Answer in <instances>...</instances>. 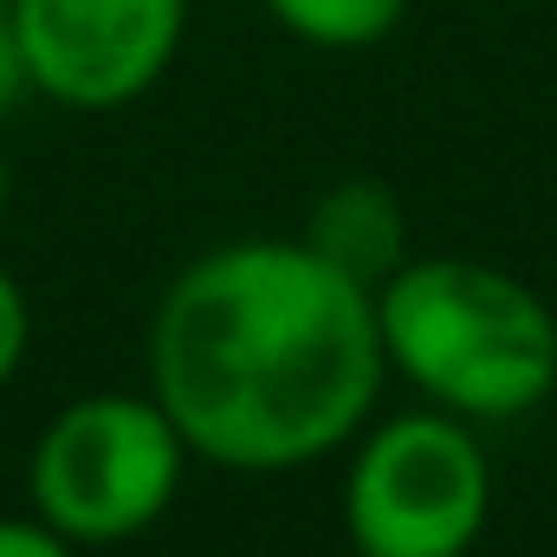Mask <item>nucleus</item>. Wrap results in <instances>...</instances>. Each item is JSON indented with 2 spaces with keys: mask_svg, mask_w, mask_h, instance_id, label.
<instances>
[{
  "mask_svg": "<svg viewBox=\"0 0 557 557\" xmlns=\"http://www.w3.org/2000/svg\"><path fill=\"white\" fill-rule=\"evenodd\" d=\"M389 363L376 292L305 240H227L169 278L149 324V396L188 454L285 473L363 434Z\"/></svg>",
  "mask_w": 557,
  "mask_h": 557,
  "instance_id": "1",
  "label": "nucleus"
},
{
  "mask_svg": "<svg viewBox=\"0 0 557 557\" xmlns=\"http://www.w3.org/2000/svg\"><path fill=\"white\" fill-rule=\"evenodd\" d=\"M383 363L460 421H512L557 389V311L506 267L428 253L376 285Z\"/></svg>",
  "mask_w": 557,
  "mask_h": 557,
  "instance_id": "2",
  "label": "nucleus"
},
{
  "mask_svg": "<svg viewBox=\"0 0 557 557\" xmlns=\"http://www.w3.org/2000/svg\"><path fill=\"white\" fill-rule=\"evenodd\" d=\"M188 441L175 434L156 396H78L39 428L26 486L33 519H46L65 545H124L143 539L182 493Z\"/></svg>",
  "mask_w": 557,
  "mask_h": 557,
  "instance_id": "3",
  "label": "nucleus"
},
{
  "mask_svg": "<svg viewBox=\"0 0 557 557\" xmlns=\"http://www.w3.org/2000/svg\"><path fill=\"white\" fill-rule=\"evenodd\" d=\"M493 512V460L473 421L447 409L389 416L357 441L344 539L357 557H467Z\"/></svg>",
  "mask_w": 557,
  "mask_h": 557,
  "instance_id": "4",
  "label": "nucleus"
},
{
  "mask_svg": "<svg viewBox=\"0 0 557 557\" xmlns=\"http://www.w3.org/2000/svg\"><path fill=\"white\" fill-rule=\"evenodd\" d=\"M26 85L72 111H117L175 65L188 0H13Z\"/></svg>",
  "mask_w": 557,
  "mask_h": 557,
  "instance_id": "5",
  "label": "nucleus"
},
{
  "mask_svg": "<svg viewBox=\"0 0 557 557\" xmlns=\"http://www.w3.org/2000/svg\"><path fill=\"white\" fill-rule=\"evenodd\" d=\"M298 240L324 267H337L344 278H357V285L376 292L383 278L409 260V214H403V201L383 182L350 175V182H337V188L318 195V208H311V221H305Z\"/></svg>",
  "mask_w": 557,
  "mask_h": 557,
  "instance_id": "6",
  "label": "nucleus"
},
{
  "mask_svg": "<svg viewBox=\"0 0 557 557\" xmlns=\"http://www.w3.org/2000/svg\"><path fill=\"white\" fill-rule=\"evenodd\" d=\"M267 13L318 52H363L403 26L409 0H267Z\"/></svg>",
  "mask_w": 557,
  "mask_h": 557,
  "instance_id": "7",
  "label": "nucleus"
},
{
  "mask_svg": "<svg viewBox=\"0 0 557 557\" xmlns=\"http://www.w3.org/2000/svg\"><path fill=\"white\" fill-rule=\"evenodd\" d=\"M26 344H33V305H26L20 278L0 267V389H7L13 370L26 363Z\"/></svg>",
  "mask_w": 557,
  "mask_h": 557,
  "instance_id": "8",
  "label": "nucleus"
},
{
  "mask_svg": "<svg viewBox=\"0 0 557 557\" xmlns=\"http://www.w3.org/2000/svg\"><path fill=\"white\" fill-rule=\"evenodd\" d=\"M0 557H78L46 519H0Z\"/></svg>",
  "mask_w": 557,
  "mask_h": 557,
  "instance_id": "9",
  "label": "nucleus"
},
{
  "mask_svg": "<svg viewBox=\"0 0 557 557\" xmlns=\"http://www.w3.org/2000/svg\"><path fill=\"white\" fill-rule=\"evenodd\" d=\"M26 59H20V26H13V0H0V117L26 98Z\"/></svg>",
  "mask_w": 557,
  "mask_h": 557,
  "instance_id": "10",
  "label": "nucleus"
},
{
  "mask_svg": "<svg viewBox=\"0 0 557 557\" xmlns=\"http://www.w3.org/2000/svg\"><path fill=\"white\" fill-rule=\"evenodd\" d=\"M0 214H7V156H0Z\"/></svg>",
  "mask_w": 557,
  "mask_h": 557,
  "instance_id": "11",
  "label": "nucleus"
}]
</instances>
